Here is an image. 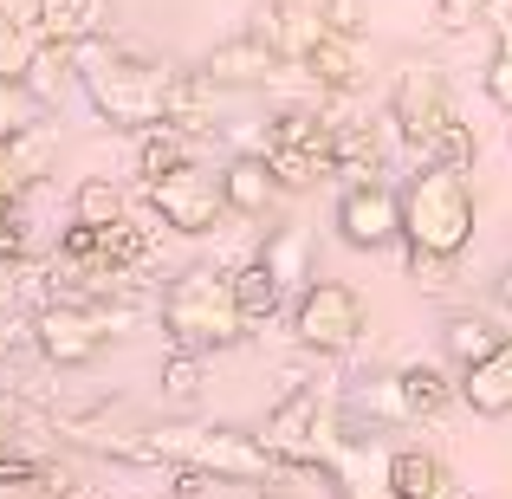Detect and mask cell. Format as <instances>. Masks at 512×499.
<instances>
[{
	"instance_id": "6da1fadb",
	"label": "cell",
	"mask_w": 512,
	"mask_h": 499,
	"mask_svg": "<svg viewBox=\"0 0 512 499\" xmlns=\"http://www.w3.org/2000/svg\"><path fill=\"white\" fill-rule=\"evenodd\" d=\"M78 91L91 98V111L111 130H150L169 117V91H175V65L156 59L143 46H117V39H91L78 46Z\"/></svg>"
},
{
	"instance_id": "7a4b0ae2",
	"label": "cell",
	"mask_w": 512,
	"mask_h": 499,
	"mask_svg": "<svg viewBox=\"0 0 512 499\" xmlns=\"http://www.w3.org/2000/svg\"><path fill=\"white\" fill-rule=\"evenodd\" d=\"M474 240V182L467 169L415 163L402 175V247L409 260H461Z\"/></svg>"
},
{
	"instance_id": "3957f363",
	"label": "cell",
	"mask_w": 512,
	"mask_h": 499,
	"mask_svg": "<svg viewBox=\"0 0 512 499\" xmlns=\"http://www.w3.org/2000/svg\"><path fill=\"white\" fill-rule=\"evenodd\" d=\"M156 312H163V331L175 350H227L247 337L253 318L240 312V292H234V273H221V266H188V273L169 279V292L156 299Z\"/></svg>"
},
{
	"instance_id": "277c9868",
	"label": "cell",
	"mask_w": 512,
	"mask_h": 499,
	"mask_svg": "<svg viewBox=\"0 0 512 499\" xmlns=\"http://www.w3.org/2000/svg\"><path fill=\"white\" fill-rule=\"evenodd\" d=\"M143 441H150V467H201V474L227 480V487L273 474V448L260 435H240V428L175 422V428H143Z\"/></svg>"
},
{
	"instance_id": "5b68a950",
	"label": "cell",
	"mask_w": 512,
	"mask_h": 499,
	"mask_svg": "<svg viewBox=\"0 0 512 499\" xmlns=\"http://www.w3.org/2000/svg\"><path fill=\"white\" fill-rule=\"evenodd\" d=\"M370 331V312H363V292L344 286V279H312V286L292 299V337L312 357H344V350L363 344Z\"/></svg>"
},
{
	"instance_id": "8992f818",
	"label": "cell",
	"mask_w": 512,
	"mask_h": 499,
	"mask_svg": "<svg viewBox=\"0 0 512 499\" xmlns=\"http://www.w3.org/2000/svg\"><path fill=\"white\" fill-rule=\"evenodd\" d=\"M389 117H396L402 150L422 163L428 137H435L448 117H461V111H454V91H448V72L428 65V59H402L396 65V85H389Z\"/></svg>"
},
{
	"instance_id": "52a82bcc",
	"label": "cell",
	"mask_w": 512,
	"mask_h": 499,
	"mask_svg": "<svg viewBox=\"0 0 512 499\" xmlns=\"http://www.w3.org/2000/svg\"><path fill=\"white\" fill-rule=\"evenodd\" d=\"M143 201H150V214L182 240H201L227 221L221 175H208V163H188V169L163 175V182H143Z\"/></svg>"
},
{
	"instance_id": "ba28073f",
	"label": "cell",
	"mask_w": 512,
	"mask_h": 499,
	"mask_svg": "<svg viewBox=\"0 0 512 499\" xmlns=\"http://www.w3.org/2000/svg\"><path fill=\"white\" fill-rule=\"evenodd\" d=\"M338 240L357 253H389L402 240V188L357 182L338 195Z\"/></svg>"
},
{
	"instance_id": "9c48e42d",
	"label": "cell",
	"mask_w": 512,
	"mask_h": 499,
	"mask_svg": "<svg viewBox=\"0 0 512 499\" xmlns=\"http://www.w3.org/2000/svg\"><path fill=\"white\" fill-rule=\"evenodd\" d=\"M247 33L266 39V46H273L286 65H305L318 46H325L331 20L318 7H305V0H260V7H253V20H247Z\"/></svg>"
},
{
	"instance_id": "30bf717a",
	"label": "cell",
	"mask_w": 512,
	"mask_h": 499,
	"mask_svg": "<svg viewBox=\"0 0 512 499\" xmlns=\"http://www.w3.org/2000/svg\"><path fill=\"white\" fill-rule=\"evenodd\" d=\"M214 175H221V195H227V214H234V221H266V214L279 208V195H286L266 156H227Z\"/></svg>"
},
{
	"instance_id": "8fae6325",
	"label": "cell",
	"mask_w": 512,
	"mask_h": 499,
	"mask_svg": "<svg viewBox=\"0 0 512 499\" xmlns=\"http://www.w3.org/2000/svg\"><path fill=\"white\" fill-rule=\"evenodd\" d=\"M279 52L266 46V39H253V33H234V39H221V46L201 59V72L214 78V85H227V91H253V85H266V78H279Z\"/></svg>"
},
{
	"instance_id": "7c38bea8",
	"label": "cell",
	"mask_w": 512,
	"mask_h": 499,
	"mask_svg": "<svg viewBox=\"0 0 512 499\" xmlns=\"http://www.w3.org/2000/svg\"><path fill=\"white\" fill-rule=\"evenodd\" d=\"M111 0H33V26L52 46H91L111 33Z\"/></svg>"
},
{
	"instance_id": "4fadbf2b",
	"label": "cell",
	"mask_w": 512,
	"mask_h": 499,
	"mask_svg": "<svg viewBox=\"0 0 512 499\" xmlns=\"http://www.w3.org/2000/svg\"><path fill=\"white\" fill-rule=\"evenodd\" d=\"M305 78L318 91H363L370 85V46H363V33H325V46L305 59Z\"/></svg>"
},
{
	"instance_id": "5bb4252c",
	"label": "cell",
	"mask_w": 512,
	"mask_h": 499,
	"mask_svg": "<svg viewBox=\"0 0 512 499\" xmlns=\"http://www.w3.org/2000/svg\"><path fill=\"white\" fill-rule=\"evenodd\" d=\"M39 195H46V182L20 188V195L0 201V266H26L46 253V227H39Z\"/></svg>"
},
{
	"instance_id": "9a60e30c",
	"label": "cell",
	"mask_w": 512,
	"mask_h": 499,
	"mask_svg": "<svg viewBox=\"0 0 512 499\" xmlns=\"http://www.w3.org/2000/svg\"><path fill=\"white\" fill-rule=\"evenodd\" d=\"M389 499H461L448 461L428 448H389Z\"/></svg>"
},
{
	"instance_id": "2e32d148",
	"label": "cell",
	"mask_w": 512,
	"mask_h": 499,
	"mask_svg": "<svg viewBox=\"0 0 512 499\" xmlns=\"http://www.w3.org/2000/svg\"><path fill=\"white\" fill-rule=\"evenodd\" d=\"M461 402L474 415H487V422L512 415V337L493 350V357H480V363H467V370H461Z\"/></svg>"
},
{
	"instance_id": "e0dca14e",
	"label": "cell",
	"mask_w": 512,
	"mask_h": 499,
	"mask_svg": "<svg viewBox=\"0 0 512 499\" xmlns=\"http://www.w3.org/2000/svg\"><path fill=\"white\" fill-rule=\"evenodd\" d=\"M396 383H402V402H409L415 422H435V415H448L461 402V376H448L435 357H409L396 370Z\"/></svg>"
},
{
	"instance_id": "ac0fdd59",
	"label": "cell",
	"mask_w": 512,
	"mask_h": 499,
	"mask_svg": "<svg viewBox=\"0 0 512 499\" xmlns=\"http://www.w3.org/2000/svg\"><path fill=\"white\" fill-rule=\"evenodd\" d=\"M201 156H208V143L188 137V130H175V124H150V130H137V182H163V175L188 169V163H201Z\"/></svg>"
},
{
	"instance_id": "d6986e66",
	"label": "cell",
	"mask_w": 512,
	"mask_h": 499,
	"mask_svg": "<svg viewBox=\"0 0 512 499\" xmlns=\"http://www.w3.org/2000/svg\"><path fill=\"white\" fill-rule=\"evenodd\" d=\"M506 337H512V331H506L493 312H448V325H441V350H448L454 370H467V363L493 357Z\"/></svg>"
},
{
	"instance_id": "ffe728a7",
	"label": "cell",
	"mask_w": 512,
	"mask_h": 499,
	"mask_svg": "<svg viewBox=\"0 0 512 499\" xmlns=\"http://www.w3.org/2000/svg\"><path fill=\"white\" fill-rule=\"evenodd\" d=\"M260 260L273 266L286 299H299V292L312 286V234H305V227H273V234L260 240Z\"/></svg>"
},
{
	"instance_id": "44dd1931",
	"label": "cell",
	"mask_w": 512,
	"mask_h": 499,
	"mask_svg": "<svg viewBox=\"0 0 512 499\" xmlns=\"http://www.w3.org/2000/svg\"><path fill=\"white\" fill-rule=\"evenodd\" d=\"M26 85L39 91V104H59L65 91L78 85V46H52V39H39V52H33V65H26Z\"/></svg>"
},
{
	"instance_id": "7402d4cb",
	"label": "cell",
	"mask_w": 512,
	"mask_h": 499,
	"mask_svg": "<svg viewBox=\"0 0 512 499\" xmlns=\"http://www.w3.org/2000/svg\"><path fill=\"white\" fill-rule=\"evenodd\" d=\"M234 292H240V312H247L253 325H260V318H273L279 305H286V286L273 279V266H266L260 253H253L247 266H234Z\"/></svg>"
},
{
	"instance_id": "603a6c76",
	"label": "cell",
	"mask_w": 512,
	"mask_h": 499,
	"mask_svg": "<svg viewBox=\"0 0 512 499\" xmlns=\"http://www.w3.org/2000/svg\"><path fill=\"white\" fill-rule=\"evenodd\" d=\"M130 214V195L111 182V175H85V182L72 188V221H91V227H111Z\"/></svg>"
},
{
	"instance_id": "cb8c5ba5",
	"label": "cell",
	"mask_w": 512,
	"mask_h": 499,
	"mask_svg": "<svg viewBox=\"0 0 512 499\" xmlns=\"http://www.w3.org/2000/svg\"><path fill=\"white\" fill-rule=\"evenodd\" d=\"M422 163H441V169H474V163H480V137H474V124H467V117H448V124H441L435 137H428Z\"/></svg>"
},
{
	"instance_id": "d4e9b609",
	"label": "cell",
	"mask_w": 512,
	"mask_h": 499,
	"mask_svg": "<svg viewBox=\"0 0 512 499\" xmlns=\"http://www.w3.org/2000/svg\"><path fill=\"white\" fill-rule=\"evenodd\" d=\"M156 253V234L137 221V214H124V221L104 227V266H150Z\"/></svg>"
},
{
	"instance_id": "484cf974",
	"label": "cell",
	"mask_w": 512,
	"mask_h": 499,
	"mask_svg": "<svg viewBox=\"0 0 512 499\" xmlns=\"http://www.w3.org/2000/svg\"><path fill=\"white\" fill-rule=\"evenodd\" d=\"M46 124V104H39V91L26 85V78H0V143L20 137V130Z\"/></svg>"
},
{
	"instance_id": "4316f807",
	"label": "cell",
	"mask_w": 512,
	"mask_h": 499,
	"mask_svg": "<svg viewBox=\"0 0 512 499\" xmlns=\"http://www.w3.org/2000/svg\"><path fill=\"white\" fill-rule=\"evenodd\" d=\"M33 52H39V26H26V20H13V13H0V78H26Z\"/></svg>"
},
{
	"instance_id": "83f0119b",
	"label": "cell",
	"mask_w": 512,
	"mask_h": 499,
	"mask_svg": "<svg viewBox=\"0 0 512 499\" xmlns=\"http://www.w3.org/2000/svg\"><path fill=\"white\" fill-rule=\"evenodd\" d=\"M201 383H208V357H201V350H175V357L163 363V396L182 402V409L201 396Z\"/></svg>"
},
{
	"instance_id": "f1b7e54d",
	"label": "cell",
	"mask_w": 512,
	"mask_h": 499,
	"mask_svg": "<svg viewBox=\"0 0 512 499\" xmlns=\"http://www.w3.org/2000/svg\"><path fill=\"white\" fill-rule=\"evenodd\" d=\"M39 480H46V461H39V454H26L20 441H7V448H0V487L39 493Z\"/></svg>"
},
{
	"instance_id": "f546056e",
	"label": "cell",
	"mask_w": 512,
	"mask_h": 499,
	"mask_svg": "<svg viewBox=\"0 0 512 499\" xmlns=\"http://www.w3.org/2000/svg\"><path fill=\"white\" fill-rule=\"evenodd\" d=\"M26 344H33V318H20V312H7V305H0V363L20 357Z\"/></svg>"
},
{
	"instance_id": "4dcf8cb0",
	"label": "cell",
	"mask_w": 512,
	"mask_h": 499,
	"mask_svg": "<svg viewBox=\"0 0 512 499\" xmlns=\"http://www.w3.org/2000/svg\"><path fill=\"white\" fill-rule=\"evenodd\" d=\"M487 98L500 104V111H512V52L506 46L487 59Z\"/></svg>"
},
{
	"instance_id": "1f68e13d",
	"label": "cell",
	"mask_w": 512,
	"mask_h": 499,
	"mask_svg": "<svg viewBox=\"0 0 512 499\" xmlns=\"http://www.w3.org/2000/svg\"><path fill=\"white\" fill-rule=\"evenodd\" d=\"M318 13L331 20V33H363V20H370L363 0H318Z\"/></svg>"
},
{
	"instance_id": "d6a6232c",
	"label": "cell",
	"mask_w": 512,
	"mask_h": 499,
	"mask_svg": "<svg viewBox=\"0 0 512 499\" xmlns=\"http://www.w3.org/2000/svg\"><path fill=\"white\" fill-rule=\"evenodd\" d=\"M214 487H227V480L201 474V467H175V499H208Z\"/></svg>"
},
{
	"instance_id": "836d02e7",
	"label": "cell",
	"mask_w": 512,
	"mask_h": 499,
	"mask_svg": "<svg viewBox=\"0 0 512 499\" xmlns=\"http://www.w3.org/2000/svg\"><path fill=\"white\" fill-rule=\"evenodd\" d=\"M253 499H299V493H279V487H260Z\"/></svg>"
},
{
	"instance_id": "e575fe53",
	"label": "cell",
	"mask_w": 512,
	"mask_h": 499,
	"mask_svg": "<svg viewBox=\"0 0 512 499\" xmlns=\"http://www.w3.org/2000/svg\"><path fill=\"white\" fill-rule=\"evenodd\" d=\"M0 396H7V376H0Z\"/></svg>"
},
{
	"instance_id": "d590c367",
	"label": "cell",
	"mask_w": 512,
	"mask_h": 499,
	"mask_svg": "<svg viewBox=\"0 0 512 499\" xmlns=\"http://www.w3.org/2000/svg\"><path fill=\"white\" fill-rule=\"evenodd\" d=\"M506 150H512V130H506Z\"/></svg>"
},
{
	"instance_id": "8d00e7d4",
	"label": "cell",
	"mask_w": 512,
	"mask_h": 499,
	"mask_svg": "<svg viewBox=\"0 0 512 499\" xmlns=\"http://www.w3.org/2000/svg\"><path fill=\"white\" fill-rule=\"evenodd\" d=\"M78 499H85V493H78Z\"/></svg>"
}]
</instances>
